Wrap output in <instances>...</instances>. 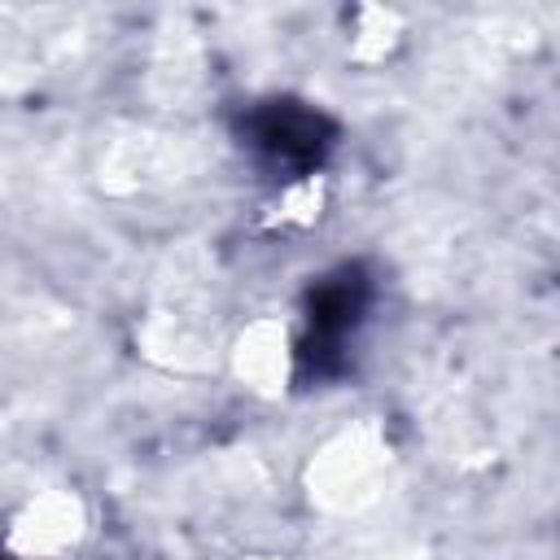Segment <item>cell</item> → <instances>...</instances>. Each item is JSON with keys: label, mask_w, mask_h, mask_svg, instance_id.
<instances>
[{"label": "cell", "mask_w": 560, "mask_h": 560, "mask_svg": "<svg viewBox=\"0 0 560 560\" xmlns=\"http://www.w3.org/2000/svg\"><path fill=\"white\" fill-rule=\"evenodd\" d=\"M363 306H368V280L354 267L328 276L311 293V350L306 354H315V350L319 354H332L346 341V332L359 324Z\"/></svg>", "instance_id": "7a4b0ae2"}, {"label": "cell", "mask_w": 560, "mask_h": 560, "mask_svg": "<svg viewBox=\"0 0 560 560\" xmlns=\"http://www.w3.org/2000/svg\"><path fill=\"white\" fill-rule=\"evenodd\" d=\"M249 144L258 149V158L276 171H311L328 144H332V122L298 101H271L262 109L249 114L245 122Z\"/></svg>", "instance_id": "6da1fadb"}]
</instances>
